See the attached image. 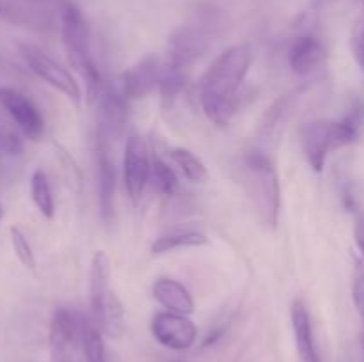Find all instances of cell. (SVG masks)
<instances>
[{"label": "cell", "mask_w": 364, "mask_h": 362, "mask_svg": "<svg viewBox=\"0 0 364 362\" xmlns=\"http://www.w3.org/2000/svg\"><path fill=\"white\" fill-rule=\"evenodd\" d=\"M151 334L162 346L183 351L194 346L198 339V327L188 316L162 311L151 319Z\"/></svg>", "instance_id": "obj_10"}, {"label": "cell", "mask_w": 364, "mask_h": 362, "mask_svg": "<svg viewBox=\"0 0 364 362\" xmlns=\"http://www.w3.org/2000/svg\"><path fill=\"white\" fill-rule=\"evenodd\" d=\"M31 197L38 212L45 219L52 220L55 215V201H53L52 188H50L48 176L45 170L36 169L31 176Z\"/></svg>", "instance_id": "obj_23"}, {"label": "cell", "mask_w": 364, "mask_h": 362, "mask_svg": "<svg viewBox=\"0 0 364 362\" xmlns=\"http://www.w3.org/2000/svg\"><path fill=\"white\" fill-rule=\"evenodd\" d=\"M11 243H13V251L14 254H16L18 261H20L25 268H36V256L34 251H32L31 241H28V238L25 236V233L18 226L11 227Z\"/></svg>", "instance_id": "obj_25"}, {"label": "cell", "mask_w": 364, "mask_h": 362, "mask_svg": "<svg viewBox=\"0 0 364 362\" xmlns=\"http://www.w3.org/2000/svg\"><path fill=\"white\" fill-rule=\"evenodd\" d=\"M18 52H20L21 59L25 60V64L28 66V70L39 77L41 80H45L46 84L52 85L53 89H57L59 92H63L66 98H70L75 105H80L82 103V89L78 85V82L75 80L73 75L66 70V67L60 66L55 59L48 55L46 52H43L41 48L34 45H28V43H20L18 45Z\"/></svg>", "instance_id": "obj_5"}, {"label": "cell", "mask_w": 364, "mask_h": 362, "mask_svg": "<svg viewBox=\"0 0 364 362\" xmlns=\"http://www.w3.org/2000/svg\"><path fill=\"white\" fill-rule=\"evenodd\" d=\"M169 158L191 183H205L208 180V169L205 162L191 149L173 148L169 151Z\"/></svg>", "instance_id": "obj_20"}, {"label": "cell", "mask_w": 364, "mask_h": 362, "mask_svg": "<svg viewBox=\"0 0 364 362\" xmlns=\"http://www.w3.org/2000/svg\"><path fill=\"white\" fill-rule=\"evenodd\" d=\"M0 105L28 141H39L45 135L43 114L23 92L14 87H0Z\"/></svg>", "instance_id": "obj_9"}, {"label": "cell", "mask_w": 364, "mask_h": 362, "mask_svg": "<svg viewBox=\"0 0 364 362\" xmlns=\"http://www.w3.org/2000/svg\"><path fill=\"white\" fill-rule=\"evenodd\" d=\"M206 243H208V236L199 233V231H174V233L166 234V236L156 238L151 245V252L159 256L185 247H203V245Z\"/></svg>", "instance_id": "obj_19"}, {"label": "cell", "mask_w": 364, "mask_h": 362, "mask_svg": "<svg viewBox=\"0 0 364 362\" xmlns=\"http://www.w3.org/2000/svg\"><path fill=\"white\" fill-rule=\"evenodd\" d=\"M252 64L249 45H233L224 50L203 75L199 102L203 112L217 126H228L238 110L240 87Z\"/></svg>", "instance_id": "obj_1"}, {"label": "cell", "mask_w": 364, "mask_h": 362, "mask_svg": "<svg viewBox=\"0 0 364 362\" xmlns=\"http://www.w3.org/2000/svg\"><path fill=\"white\" fill-rule=\"evenodd\" d=\"M149 172H151V156L148 148L139 135H130L124 146L123 177L127 194L134 204H139L148 187Z\"/></svg>", "instance_id": "obj_8"}, {"label": "cell", "mask_w": 364, "mask_h": 362, "mask_svg": "<svg viewBox=\"0 0 364 362\" xmlns=\"http://www.w3.org/2000/svg\"><path fill=\"white\" fill-rule=\"evenodd\" d=\"M350 50L354 55L355 62H358L359 70L364 75V11L358 16L354 27H352L350 34Z\"/></svg>", "instance_id": "obj_26"}, {"label": "cell", "mask_w": 364, "mask_h": 362, "mask_svg": "<svg viewBox=\"0 0 364 362\" xmlns=\"http://www.w3.org/2000/svg\"><path fill=\"white\" fill-rule=\"evenodd\" d=\"M151 293L155 300L162 305L166 311L178 312V314H192L196 309L194 298L191 291L176 279L171 277H160L155 280L151 287Z\"/></svg>", "instance_id": "obj_17"}, {"label": "cell", "mask_w": 364, "mask_h": 362, "mask_svg": "<svg viewBox=\"0 0 364 362\" xmlns=\"http://www.w3.org/2000/svg\"><path fill=\"white\" fill-rule=\"evenodd\" d=\"M31 2H38V4H45V2H48V0H31Z\"/></svg>", "instance_id": "obj_29"}, {"label": "cell", "mask_w": 364, "mask_h": 362, "mask_svg": "<svg viewBox=\"0 0 364 362\" xmlns=\"http://www.w3.org/2000/svg\"><path fill=\"white\" fill-rule=\"evenodd\" d=\"M352 300H354L355 309L364 323V263L361 258L355 259L354 279H352Z\"/></svg>", "instance_id": "obj_27"}, {"label": "cell", "mask_w": 364, "mask_h": 362, "mask_svg": "<svg viewBox=\"0 0 364 362\" xmlns=\"http://www.w3.org/2000/svg\"><path fill=\"white\" fill-rule=\"evenodd\" d=\"M245 185L262 222L276 229L281 213V185L272 160L262 151L251 153L244 162Z\"/></svg>", "instance_id": "obj_4"}, {"label": "cell", "mask_w": 364, "mask_h": 362, "mask_svg": "<svg viewBox=\"0 0 364 362\" xmlns=\"http://www.w3.org/2000/svg\"><path fill=\"white\" fill-rule=\"evenodd\" d=\"M82 316L66 307L53 312L50 323V362H77L80 343Z\"/></svg>", "instance_id": "obj_6"}, {"label": "cell", "mask_w": 364, "mask_h": 362, "mask_svg": "<svg viewBox=\"0 0 364 362\" xmlns=\"http://www.w3.org/2000/svg\"><path fill=\"white\" fill-rule=\"evenodd\" d=\"M355 243H358L359 252H361V261L364 263V219L358 216L355 219Z\"/></svg>", "instance_id": "obj_28"}, {"label": "cell", "mask_w": 364, "mask_h": 362, "mask_svg": "<svg viewBox=\"0 0 364 362\" xmlns=\"http://www.w3.org/2000/svg\"><path fill=\"white\" fill-rule=\"evenodd\" d=\"M98 99L100 112L96 130L109 138L119 137L128 121V99L117 87H103Z\"/></svg>", "instance_id": "obj_14"}, {"label": "cell", "mask_w": 364, "mask_h": 362, "mask_svg": "<svg viewBox=\"0 0 364 362\" xmlns=\"http://www.w3.org/2000/svg\"><path fill=\"white\" fill-rule=\"evenodd\" d=\"M96 165H98V201L103 222L114 220V197H116V165L110 153V138L96 130Z\"/></svg>", "instance_id": "obj_12"}, {"label": "cell", "mask_w": 364, "mask_h": 362, "mask_svg": "<svg viewBox=\"0 0 364 362\" xmlns=\"http://www.w3.org/2000/svg\"><path fill=\"white\" fill-rule=\"evenodd\" d=\"M162 71L164 66L160 64L159 57L155 53H149L121 75L117 89L123 92L128 102L146 98L155 89H159Z\"/></svg>", "instance_id": "obj_11"}, {"label": "cell", "mask_w": 364, "mask_h": 362, "mask_svg": "<svg viewBox=\"0 0 364 362\" xmlns=\"http://www.w3.org/2000/svg\"><path fill=\"white\" fill-rule=\"evenodd\" d=\"M326 59V46L315 35H301V38H297L291 45L290 53H288L291 71L299 77H308V75L315 73L316 70L322 67Z\"/></svg>", "instance_id": "obj_15"}, {"label": "cell", "mask_w": 364, "mask_h": 362, "mask_svg": "<svg viewBox=\"0 0 364 362\" xmlns=\"http://www.w3.org/2000/svg\"><path fill=\"white\" fill-rule=\"evenodd\" d=\"M80 343L85 362H107L103 332L92 319L82 318L80 322Z\"/></svg>", "instance_id": "obj_21"}, {"label": "cell", "mask_w": 364, "mask_h": 362, "mask_svg": "<svg viewBox=\"0 0 364 362\" xmlns=\"http://www.w3.org/2000/svg\"><path fill=\"white\" fill-rule=\"evenodd\" d=\"M0 219H2V206H0Z\"/></svg>", "instance_id": "obj_30"}, {"label": "cell", "mask_w": 364, "mask_h": 362, "mask_svg": "<svg viewBox=\"0 0 364 362\" xmlns=\"http://www.w3.org/2000/svg\"><path fill=\"white\" fill-rule=\"evenodd\" d=\"M208 45L210 34L205 25L198 23V21L181 25L169 38L167 66L188 71V67L206 52Z\"/></svg>", "instance_id": "obj_7"}, {"label": "cell", "mask_w": 364, "mask_h": 362, "mask_svg": "<svg viewBox=\"0 0 364 362\" xmlns=\"http://www.w3.org/2000/svg\"><path fill=\"white\" fill-rule=\"evenodd\" d=\"M91 311L92 322L98 325L105 336L117 337L123 336L124 330V311L123 304L109 286L92 287L91 290Z\"/></svg>", "instance_id": "obj_13"}, {"label": "cell", "mask_w": 364, "mask_h": 362, "mask_svg": "<svg viewBox=\"0 0 364 362\" xmlns=\"http://www.w3.org/2000/svg\"><path fill=\"white\" fill-rule=\"evenodd\" d=\"M363 123L364 105H354L343 119H313L302 124L299 135L308 165L322 172L331 153L358 141Z\"/></svg>", "instance_id": "obj_2"}, {"label": "cell", "mask_w": 364, "mask_h": 362, "mask_svg": "<svg viewBox=\"0 0 364 362\" xmlns=\"http://www.w3.org/2000/svg\"><path fill=\"white\" fill-rule=\"evenodd\" d=\"M149 183H153L156 192L162 195H173L178 188V177L169 163L159 155L151 156V172H149Z\"/></svg>", "instance_id": "obj_24"}, {"label": "cell", "mask_w": 364, "mask_h": 362, "mask_svg": "<svg viewBox=\"0 0 364 362\" xmlns=\"http://www.w3.org/2000/svg\"><path fill=\"white\" fill-rule=\"evenodd\" d=\"M291 329H294L295 346H297L302 362H320L315 334H313L311 316L301 300H295L291 305Z\"/></svg>", "instance_id": "obj_18"}, {"label": "cell", "mask_w": 364, "mask_h": 362, "mask_svg": "<svg viewBox=\"0 0 364 362\" xmlns=\"http://www.w3.org/2000/svg\"><path fill=\"white\" fill-rule=\"evenodd\" d=\"M288 117V99L279 98L269 110H267L263 123L259 126V141L265 146H270L272 142H277L281 137L284 123Z\"/></svg>", "instance_id": "obj_22"}, {"label": "cell", "mask_w": 364, "mask_h": 362, "mask_svg": "<svg viewBox=\"0 0 364 362\" xmlns=\"http://www.w3.org/2000/svg\"><path fill=\"white\" fill-rule=\"evenodd\" d=\"M0 18L18 27L48 28L52 14L38 2L31 0H0Z\"/></svg>", "instance_id": "obj_16"}, {"label": "cell", "mask_w": 364, "mask_h": 362, "mask_svg": "<svg viewBox=\"0 0 364 362\" xmlns=\"http://www.w3.org/2000/svg\"><path fill=\"white\" fill-rule=\"evenodd\" d=\"M60 31H63L64 48L68 52L71 66L78 71L85 82V94L89 102L98 99L103 89L102 75L92 57L91 28L82 14L80 7L73 2H64L60 7Z\"/></svg>", "instance_id": "obj_3"}, {"label": "cell", "mask_w": 364, "mask_h": 362, "mask_svg": "<svg viewBox=\"0 0 364 362\" xmlns=\"http://www.w3.org/2000/svg\"><path fill=\"white\" fill-rule=\"evenodd\" d=\"M363 2H364V0H363Z\"/></svg>", "instance_id": "obj_31"}]
</instances>
